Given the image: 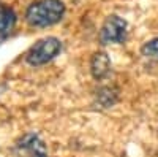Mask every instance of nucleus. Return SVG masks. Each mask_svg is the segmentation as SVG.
<instances>
[{"mask_svg": "<svg viewBox=\"0 0 158 157\" xmlns=\"http://www.w3.org/2000/svg\"><path fill=\"white\" fill-rule=\"evenodd\" d=\"M65 15V5L60 0H38L27 8L25 19L32 27H49Z\"/></svg>", "mask_w": 158, "mask_h": 157, "instance_id": "1", "label": "nucleus"}, {"mask_svg": "<svg viewBox=\"0 0 158 157\" xmlns=\"http://www.w3.org/2000/svg\"><path fill=\"white\" fill-rule=\"evenodd\" d=\"M62 49V43L60 40L54 37H48V38H43V40L36 41L27 52L25 56V60H27L30 65L36 67V65H44L48 63L49 60L54 59Z\"/></svg>", "mask_w": 158, "mask_h": 157, "instance_id": "2", "label": "nucleus"}, {"mask_svg": "<svg viewBox=\"0 0 158 157\" xmlns=\"http://www.w3.org/2000/svg\"><path fill=\"white\" fill-rule=\"evenodd\" d=\"M127 37V22L118 16H109L101 27L100 38L104 45L122 43Z\"/></svg>", "mask_w": 158, "mask_h": 157, "instance_id": "3", "label": "nucleus"}, {"mask_svg": "<svg viewBox=\"0 0 158 157\" xmlns=\"http://www.w3.org/2000/svg\"><path fill=\"white\" fill-rule=\"evenodd\" d=\"M18 157H48L43 141L36 135H25L18 145Z\"/></svg>", "mask_w": 158, "mask_h": 157, "instance_id": "4", "label": "nucleus"}, {"mask_svg": "<svg viewBox=\"0 0 158 157\" xmlns=\"http://www.w3.org/2000/svg\"><path fill=\"white\" fill-rule=\"evenodd\" d=\"M109 70H111V60L108 54H104V52L94 54V57L90 60V72L95 80H103L104 76H108Z\"/></svg>", "mask_w": 158, "mask_h": 157, "instance_id": "5", "label": "nucleus"}, {"mask_svg": "<svg viewBox=\"0 0 158 157\" xmlns=\"http://www.w3.org/2000/svg\"><path fill=\"white\" fill-rule=\"evenodd\" d=\"M16 24V15L15 11L10 8H2L0 10V43L10 35Z\"/></svg>", "mask_w": 158, "mask_h": 157, "instance_id": "6", "label": "nucleus"}, {"mask_svg": "<svg viewBox=\"0 0 158 157\" xmlns=\"http://www.w3.org/2000/svg\"><path fill=\"white\" fill-rule=\"evenodd\" d=\"M142 54L147 56L150 59H156L158 60V38H153V40L147 41L142 46Z\"/></svg>", "mask_w": 158, "mask_h": 157, "instance_id": "7", "label": "nucleus"}]
</instances>
